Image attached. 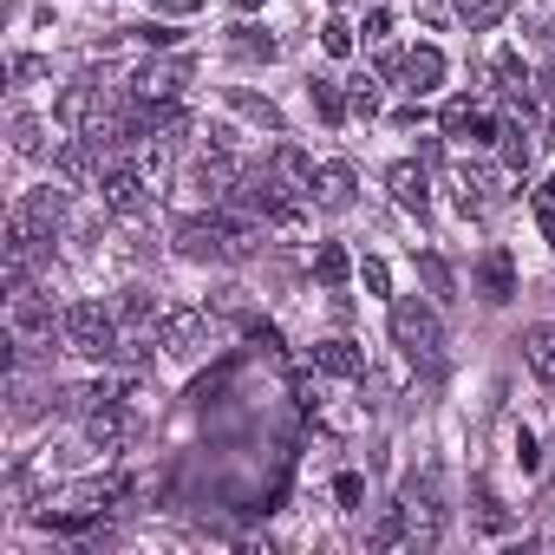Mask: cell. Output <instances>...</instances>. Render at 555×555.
Returning <instances> with one entry per match:
<instances>
[{
    "label": "cell",
    "instance_id": "7402d4cb",
    "mask_svg": "<svg viewBox=\"0 0 555 555\" xmlns=\"http://www.w3.org/2000/svg\"><path fill=\"white\" fill-rule=\"evenodd\" d=\"M274 177H282L288 190H314V157L295 151V144H282V151H274Z\"/></svg>",
    "mask_w": 555,
    "mask_h": 555
},
{
    "label": "cell",
    "instance_id": "6da1fadb",
    "mask_svg": "<svg viewBox=\"0 0 555 555\" xmlns=\"http://www.w3.org/2000/svg\"><path fill=\"white\" fill-rule=\"evenodd\" d=\"M118 308H105V301H73L66 308V321H60V334H66V347L79 353V360H112L118 353Z\"/></svg>",
    "mask_w": 555,
    "mask_h": 555
},
{
    "label": "cell",
    "instance_id": "8fae6325",
    "mask_svg": "<svg viewBox=\"0 0 555 555\" xmlns=\"http://www.w3.org/2000/svg\"><path fill=\"white\" fill-rule=\"evenodd\" d=\"M131 431H138V418H131L118 399L92 405V418H86V438H92L99 451H125V444H131Z\"/></svg>",
    "mask_w": 555,
    "mask_h": 555
},
{
    "label": "cell",
    "instance_id": "7c38bea8",
    "mask_svg": "<svg viewBox=\"0 0 555 555\" xmlns=\"http://www.w3.org/2000/svg\"><path fill=\"white\" fill-rule=\"evenodd\" d=\"M477 295H483L490 308L516 301V261H509L503 248H483V261H477Z\"/></svg>",
    "mask_w": 555,
    "mask_h": 555
},
{
    "label": "cell",
    "instance_id": "cb8c5ba5",
    "mask_svg": "<svg viewBox=\"0 0 555 555\" xmlns=\"http://www.w3.org/2000/svg\"><path fill=\"white\" fill-rule=\"evenodd\" d=\"M457 8V21L470 27V34H483V27H496L503 14H509V0H451Z\"/></svg>",
    "mask_w": 555,
    "mask_h": 555
},
{
    "label": "cell",
    "instance_id": "30bf717a",
    "mask_svg": "<svg viewBox=\"0 0 555 555\" xmlns=\"http://www.w3.org/2000/svg\"><path fill=\"white\" fill-rule=\"evenodd\" d=\"M203 334H209V314H203V308H164V321H157V340H164L170 353H196Z\"/></svg>",
    "mask_w": 555,
    "mask_h": 555
},
{
    "label": "cell",
    "instance_id": "5b68a950",
    "mask_svg": "<svg viewBox=\"0 0 555 555\" xmlns=\"http://www.w3.org/2000/svg\"><path fill=\"white\" fill-rule=\"evenodd\" d=\"M183 86H190V60H151V66L131 73V99H138V105H164V99H177Z\"/></svg>",
    "mask_w": 555,
    "mask_h": 555
},
{
    "label": "cell",
    "instance_id": "e575fe53",
    "mask_svg": "<svg viewBox=\"0 0 555 555\" xmlns=\"http://www.w3.org/2000/svg\"><path fill=\"white\" fill-rule=\"evenodd\" d=\"M477 522H483V529H509V516L496 509V496H490L483 483H477Z\"/></svg>",
    "mask_w": 555,
    "mask_h": 555
},
{
    "label": "cell",
    "instance_id": "7a4b0ae2",
    "mask_svg": "<svg viewBox=\"0 0 555 555\" xmlns=\"http://www.w3.org/2000/svg\"><path fill=\"white\" fill-rule=\"evenodd\" d=\"M392 347L405 353V360H438L444 353V321L431 314V308H418V301H399L392 308Z\"/></svg>",
    "mask_w": 555,
    "mask_h": 555
},
{
    "label": "cell",
    "instance_id": "484cf974",
    "mask_svg": "<svg viewBox=\"0 0 555 555\" xmlns=\"http://www.w3.org/2000/svg\"><path fill=\"white\" fill-rule=\"evenodd\" d=\"M490 73H496V86H503L509 99H522V92H529V73H522V53H509V47H503V53L490 60Z\"/></svg>",
    "mask_w": 555,
    "mask_h": 555
},
{
    "label": "cell",
    "instance_id": "f546056e",
    "mask_svg": "<svg viewBox=\"0 0 555 555\" xmlns=\"http://www.w3.org/2000/svg\"><path fill=\"white\" fill-rule=\"evenodd\" d=\"M47 73H53V60H40V53H14V60H8V79H14V86H34V79H47Z\"/></svg>",
    "mask_w": 555,
    "mask_h": 555
},
{
    "label": "cell",
    "instance_id": "4dcf8cb0",
    "mask_svg": "<svg viewBox=\"0 0 555 555\" xmlns=\"http://www.w3.org/2000/svg\"><path fill=\"white\" fill-rule=\"evenodd\" d=\"M347 105H353V118H379V79H353Z\"/></svg>",
    "mask_w": 555,
    "mask_h": 555
},
{
    "label": "cell",
    "instance_id": "83f0119b",
    "mask_svg": "<svg viewBox=\"0 0 555 555\" xmlns=\"http://www.w3.org/2000/svg\"><path fill=\"white\" fill-rule=\"evenodd\" d=\"M118 321H125V327H144V321H164V314H157V301H151L144 288H131V295L118 301Z\"/></svg>",
    "mask_w": 555,
    "mask_h": 555
},
{
    "label": "cell",
    "instance_id": "f35d334b",
    "mask_svg": "<svg viewBox=\"0 0 555 555\" xmlns=\"http://www.w3.org/2000/svg\"><path fill=\"white\" fill-rule=\"evenodd\" d=\"M151 8H157V14H170V21H183V14H196V8H203V0H151Z\"/></svg>",
    "mask_w": 555,
    "mask_h": 555
},
{
    "label": "cell",
    "instance_id": "4fadbf2b",
    "mask_svg": "<svg viewBox=\"0 0 555 555\" xmlns=\"http://www.w3.org/2000/svg\"><path fill=\"white\" fill-rule=\"evenodd\" d=\"M386 190H392V203L412 209V216L431 209V177H425V164H392V170H386Z\"/></svg>",
    "mask_w": 555,
    "mask_h": 555
},
{
    "label": "cell",
    "instance_id": "d4e9b609",
    "mask_svg": "<svg viewBox=\"0 0 555 555\" xmlns=\"http://www.w3.org/2000/svg\"><path fill=\"white\" fill-rule=\"evenodd\" d=\"M8 131H14V151H21V157H40V151H47V125H40L34 112H14Z\"/></svg>",
    "mask_w": 555,
    "mask_h": 555
},
{
    "label": "cell",
    "instance_id": "9c48e42d",
    "mask_svg": "<svg viewBox=\"0 0 555 555\" xmlns=\"http://www.w3.org/2000/svg\"><path fill=\"white\" fill-rule=\"evenodd\" d=\"M8 327H14L21 347H27V340H53V308H47L34 288H21V295L8 301Z\"/></svg>",
    "mask_w": 555,
    "mask_h": 555
},
{
    "label": "cell",
    "instance_id": "d6986e66",
    "mask_svg": "<svg viewBox=\"0 0 555 555\" xmlns=\"http://www.w3.org/2000/svg\"><path fill=\"white\" fill-rule=\"evenodd\" d=\"M229 105L248 118V125H261V131H274V138H282V105H274V99H261V92H248V86H229Z\"/></svg>",
    "mask_w": 555,
    "mask_h": 555
},
{
    "label": "cell",
    "instance_id": "277c9868",
    "mask_svg": "<svg viewBox=\"0 0 555 555\" xmlns=\"http://www.w3.org/2000/svg\"><path fill=\"white\" fill-rule=\"evenodd\" d=\"M99 196H105V209H118V216H144V209H151V177H144L138 164H105Z\"/></svg>",
    "mask_w": 555,
    "mask_h": 555
},
{
    "label": "cell",
    "instance_id": "d590c367",
    "mask_svg": "<svg viewBox=\"0 0 555 555\" xmlns=\"http://www.w3.org/2000/svg\"><path fill=\"white\" fill-rule=\"evenodd\" d=\"M516 464H522V470H542V451H535L529 431H516Z\"/></svg>",
    "mask_w": 555,
    "mask_h": 555
},
{
    "label": "cell",
    "instance_id": "ffe728a7",
    "mask_svg": "<svg viewBox=\"0 0 555 555\" xmlns=\"http://www.w3.org/2000/svg\"><path fill=\"white\" fill-rule=\"evenodd\" d=\"M522 353H529V373H535L542 386H555V327H548V321H535V327L522 334Z\"/></svg>",
    "mask_w": 555,
    "mask_h": 555
},
{
    "label": "cell",
    "instance_id": "2e32d148",
    "mask_svg": "<svg viewBox=\"0 0 555 555\" xmlns=\"http://www.w3.org/2000/svg\"><path fill=\"white\" fill-rule=\"evenodd\" d=\"M314 366L334 373V379H366V353H360L353 340H321V347H314Z\"/></svg>",
    "mask_w": 555,
    "mask_h": 555
},
{
    "label": "cell",
    "instance_id": "836d02e7",
    "mask_svg": "<svg viewBox=\"0 0 555 555\" xmlns=\"http://www.w3.org/2000/svg\"><path fill=\"white\" fill-rule=\"evenodd\" d=\"M334 496H340V509H360V496H366V483H360L353 470H340V477H334Z\"/></svg>",
    "mask_w": 555,
    "mask_h": 555
},
{
    "label": "cell",
    "instance_id": "1f68e13d",
    "mask_svg": "<svg viewBox=\"0 0 555 555\" xmlns=\"http://www.w3.org/2000/svg\"><path fill=\"white\" fill-rule=\"evenodd\" d=\"M321 47H327V53H334V60H347V53H353V27H347V21H340V14H334V21H327V27H321Z\"/></svg>",
    "mask_w": 555,
    "mask_h": 555
},
{
    "label": "cell",
    "instance_id": "e0dca14e",
    "mask_svg": "<svg viewBox=\"0 0 555 555\" xmlns=\"http://www.w3.org/2000/svg\"><path fill=\"white\" fill-rule=\"evenodd\" d=\"M229 53H235L242 66H274V60H282V40L261 34V27H235V34H229Z\"/></svg>",
    "mask_w": 555,
    "mask_h": 555
},
{
    "label": "cell",
    "instance_id": "44dd1931",
    "mask_svg": "<svg viewBox=\"0 0 555 555\" xmlns=\"http://www.w3.org/2000/svg\"><path fill=\"white\" fill-rule=\"evenodd\" d=\"M347 274H353V255H347L340 242H321V248H314V282H321V288H340Z\"/></svg>",
    "mask_w": 555,
    "mask_h": 555
},
{
    "label": "cell",
    "instance_id": "7bdbcfd3",
    "mask_svg": "<svg viewBox=\"0 0 555 555\" xmlns=\"http://www.w3.org/2000/svg\"><path fill=\"white\" fill-rule=\"evenodd\" d=\"M235 8H242V14H255V8H261V0H235Z\"/></svg>",
    "mask_w": 555,
    "mask_h": 555
},
{
    "label": "cell",
    "instance_id": "8992f818",
    "mask_svg": "<svg viewBox=\"0 0 555 555\" xmlns=\"http://www.w3.org/2000/svg\"><path fill=\"white\" fill-rule=\"evenodd\" d=\"M438 125H444V138H470V144H490V138H503L496 131V118L490 112H477V99H444V112H438Z\"/></svg>",
    "mask_w": 555,
    "mask_h": 555
},
{
    "label": "cell",
    "instance_id": "9a60e30c",
    "mask_svg": "<svg viewBox=\"0 0 555 555\" xmlns=\"http://www.w3.org/2000/svg\"><path fill=\"white\" fill-rule=\"evenodd\" d=\"M353 190H360V183H353V164H321L308 196H314L321 209H353Z\"/></svg>",
    "mask_w": 555,
    "mask_h": 555
},
{
    "label": "cell",
    "instance_id": "ab89813d",
    "mask_svg": "<svg viewBox=\"0 0 555 555\" xmlns=\"http://www.w3.org/2000/svg\"><path fill=\"white\" fill-rule=\"evenodd\" d=\"M386 34H392V14H386V8H373V14H366V40H386Z\"/></svg>",
    "mask_w": 555,
    "mask_h": 555
},
{
    "label": "cell",
    "instance_id": "f1b7e54d",
    "mask_svg": "<svg viewBox=\"0 0 555 555\" xmlns=\"http://www.w3.org/2000/svg\"><path fill=\"white\" fill-rule=\"evenodd\" d=\"M399 542H412V529H405V509H386V516H379V529H373V548L386 555V548H399Z\"/></svg>",
    "mask_w": 555,
    "mask_h": 555
},
{
    "label": "cell",
    "instance_id": "52a82bcc",
    "mask_svg": "<svg viewBox=\"0 0 555 555\" xmlns=\"http://www.w3.org/2000/svg\"><path fill=\"white\" fill-rule=\"evenodd\" d=\"M14 216L34 229V242H47V248H53V235H60V222H66V196H60L53 183H40V190H27V203H21Z\"/></svg>",
    "mask_w": 555,
    "mask_h": 555
},
{
    "label": "cell",
    "instance_id": "8d00e7d4",
    "mask_svg": "<svg viewBox=\"0 0 555 555\" xmlns=\"http://www.w3.org/2000/svg\"><path fill=\"white\" fill-rule=\"evenodd\" d=\"M535 222H542V242L555 248V196H535Z\"/></svg>",
    "mask_w": 555,
    "mask_h": 555
},
{
    "label": "cell",
    "instance_id": "ba28073f",
    "mask_svg": "<svg viewBox=\"0 0 555 555\" xmlns=\"http://www.w3.org/2000/svg\"><path fill=\"white\" fill-rule=\"evenodd\" d=\"M451 196H457L464 216H483V209L496 203V177H490L483 164H451Z\"/></svg>",
    "mask_w": 555,
    "mask_h": 555
},
{
    "label": "cell",
    "instance_id": "5bb4252c",
    "mask_svg": "<svg viewBox=\"0 0 555 555\" xmlns=\"http://www.w3.org/2000/svg\"><path fill=\"white\" fill-rule=\"evenodd\" d=\"M399 79H405V92H412V99L438 92V86H444V53H438V47H412V53H405V73H399Z\"/></svg>",
    "mask_w": 555,
    "mask_h": 555
},
{
    "label": "cell",
    "instance_id": "d6a6232c",
    "mask_svg": "<svg viewBox=\"0 0 555 555\" xmlns=\"http://www.w3.org/2000/svg\"><path fill=\"white\" fill-rule=\"evenodd\" d=\"M360 282H366L373 295H386V288H392V268H386L379 255H366V261H360Z\"/></svg>",
    "mask_w": 555,
    "mask_h": 555
},
{
    "label": "cell",
    "instance_id": "74e56055",
    "mask_svg": "<svg viewBox=\"0 0 555 555\" xmlns=\"http://www.w3.org/2000/svg\"><path fill=\"white\" fill-rule=\"evenodd\" d=\"M131 40H144V47H170V40H177V34H170V27H157V21H151V27H131Z\"/></svg>",
    "mask_w": 555,
    "mask_h": 555
},
{
    "label": "cell",
    "instance_id": "4316f807",
    "mask_svg": "<svg viewBox=\"0 0 555 555\" xmlns=\"http://www.w3.org/2000/svg\"><path fill=\"white\" fill-rule=\"evenodd\" d=\"M418 274H425L431 301H451V295H457V288H451V268H444V255H431V248H425V255H418Z\"/></svg>",
    "mask_w": 555,
    "mask_h": 555
},
{
    "label": "cell",
    "instance_id": "60d3db41",
    "mask_svg": "<svg viewBox=\"0 0 555 555\" xmlns=\"http://www.w3.org/2000/svg\"><path fill=\"white\" fill-rule=\"evenodd\" d=\"M542 92H548V105H555V66H548V73H542Z\"/></svg>",
    "mask_w": 555,
    "mask_h": 555
},
{
    "label": "cell",
    "instance_id": "b9f144b4",
    "mask_svg": "<svg viewBox=\"0 0 555 555\" xmlns=\"http://www.w3.org/2000/svg\"><path fill=\"white\" fill-rule=\"evenodd\" d=\"M535 196H555V177H542V190H535Z\"/></svg>",
    "mask_w": 555,
    "mask_h": 555
},
{
    "label": "cell",
    "instance_id": "ac0fdd59",
    "mask_svg": "<svg viewBox=\"0 0 555 555\" xmlns=\"http://www.w3.org/2000/svg\"><path fill=\"white\" fill-rule=\"evenodd\" d=\"M60 177H66V183H92V177H105V170H99V138H73V144H60Z\"/></svg>",
    "mask_w": 555,
    "mask_h": 555
},
{
    "label": "cell",
    "instance_id": "603a6c76",
    "mask_svg": "<svg viewBox=\"0 0 555 555\" xmlns=\"http://www.w3.org/2000/svg\"><path fill=\"white\" fill-rule=\"evenodd\" d=\"M308 99H314L321 125H347V112H353V105H347V92H340L334 79H314V86H308Z\"/></svg>",
    "mask_w": 555,
    "mask_h": 555
},
{
    "label": "cell",
    "instance_id": "3957f363",
    "mask_svg": "<svg viewBox=\"0 0 555 555\" xmlns=\"http://www.w3.org/2000/svg\"><path fill=\"white\" fill-rule=\"evenodd\" d=\"M399 509H405V529H412L418 548H431V542L444 535V503H438V477H431V470L399 490Z\"/></svg>",
    "mask_w": 555,
    "mask_h": 555
}]
</instances>
